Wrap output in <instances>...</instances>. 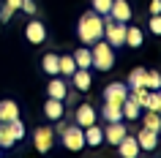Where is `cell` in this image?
I'll list each match as a JSON object with an SVG mask.
<instances>
[{"instance_id":"20","label":"cell","mask_w":161,"mask_h":158,"mask_svg":"<svg viewBox=\"0 0 161 158\" xmlns=\"http://www.w3.org/2000/svg\"><path fill=\"white\" fill-rule=\"evenodd\" d=\"M101 120H107V123H120V120H123V112H120V104H112V101H104V106H101Z\"/></svg>"},{"instance_id":"35","label":"cell","mask_w":161,"mask_h":158,"mask_svg":"<svg viewBox=\"0 0 161 158\" xmlns=\"http://www.w3.org/2000/svg\"><path fill=\"white\" fill-rule=\"evenodd\" d=\"M0 155H3V147H0Z\"/></svg>"},{"instance_id":"19","label":"cell","mask_w":161,"mask_h":158,"mask_svg":"<svg viewBox=\"0 0 161 158\" xmlns=\"http://www.w3.org/2000/svg\"><path fill=\"white\" fill-rule=\"evenodd\" d=\"M71 57H74V66H76V68H90V66H93V57H90V46H85V44H82V46H76ZM90 71H93V68H90Z\"/></svg>"},{"instance_id":"9","label":"cell","mask_w":161,"mask_h":158,"mask_svg":"<svg viewBox=\"0 0 161 158\" xmlns=\"http://www.w3.org/2000/svg\"><path fill=\"white\" fill-rule=\"evenodd\" d=\"M44 117L52 120V123H60V120L66 117V101L47 98V101H44Z\"/></svg>"},{"instance_id":"15","label":"cell","mask_w":161,"mask_h":158,"mask_svg":"<svg viewBox=\"0 0 161 158\" xmlns=\"http://www.w3.org/2000/svg\"><path fill=\"white\" fill-rule=\"evenodd\" d=\"M136 144H139L142 153H153V150L158 147V133L150 131V128H139V133H136Z\"/></svg>"},{"instance_id":"30","label":"cell","mask_w":161,"mask_h":158,"mask_svg":"<svg viewBox=\"0 0 161 158\" xmlns=\"http://www.w3.org/2000/svg\"><path fill=\"white\" fill-rule=\"evenodd\" d=\"M6 125H8L11 136H14L17 142H22V139H25V123H22L19 117H17V120H11V123H6Z\"/></svg>"},{"instance_id":"17","label":"cell","mask_w":161,"mask_h":158,"mask_svg":"<svg viewBox=\"0 0 161 158\" xmlns=\"http://www.w3.org/2000/svg\"><path fill=\"white\" fill-rule=\"evenodd\" d=\"M85 131V147H101L104 144V128L101 125H87V128H82Z\"/></svg>"},{"instance_id":"3","label":"cell","mask_w":161,"mask_h":158,"mask_svg":"<svg viewBox=\"0 0 161 158\" xmlns=\"http://www.w3.org/2000/svg\"><path fill=\"white\" fill-rule=\"evenodd\" d=\"M58 131H60V144L68 150V153H82L85 150V131L79 125H63L58 123Z\"/></svg>"},{"instance_id":"22","label":"cell","mask_w":161,"mask_h":158,"mask_svg":"<svg viewBox=\"0 0 161 158\" xmlns=\"http://www.w3.org/2000/svg\"><path fill=\"white\" fill-rule=\"evenodd\" d=\"M58 57L60 55H55V52H47L41 57V71L47 76H58Z\"/></svg>"},{"instance_id":"18","label":"cell","mask_w":161,"mask_h":158,"mask_svg":"<svg viewBox=\"0 0 161 158\" xmlns=\"http://www.w3.org/2000/svg\"><path fill=\"white\" fill-rule=\"evenodd\" d=\"M145 44V33L136 25H126V44L123 46H131V49H139Z\"/></svg>"},{"instance_id":"6","label":"cell","mask_w":161,"mask_h":158,"mask_svg":"<svg viewBox=\"0 0 161 158\" xmlns=\"http://www.w3.org/2000/svg\"><path fill=\"white\" fill-rule=\"evenodd\" d=\"M25 41L33 44V46H41L47 41V25H44L41 19H30L25 25Z\"/></svg>"},{"instance_id":"34","label":"cell","mask_w":161,"mask_h":158,"mask_svg":"<svg viewBox=\"0 0 161 158\" xmlns=\"http://www.w3.org/2000/svg\"><path fill=\"white\" fill-rule=\"evenodd\" d=\"M150 17H161V0H150Z\"/></svg>"},{"instance_id":"23","label":"cell","mask_w":161,"mask_h":158,"mask_svg":"<svg viewBox=\"0 0 161 158\" xmlns=\"http://www.w3.org/2000/svg\"><path fill=\"white\" fill-rule=\"evenodd\" d=\"M145 71H147V68H134V71H131V74H128V79H126V87L128 90H139V87H145Z\"/></svg>"},{"instance_id":"32","label":"cell","mask_w":161,"mask_h":158,"mask_svg":"<svg viewBox=\"0 0 161 158\" xmlns=\"http://www.w3.org/2000/svg\"><path fill=\"white\" fill-rule=\"evenodd\" d=\"M19 11L27 14V17H36V14H38V6H36V0H22V3H19Z\"/></svg>"},{"instance_id":"26","label":"cell","mask_w":161,"mask_h":158,"mask_svg":"<svg viewBox=\"0 0 161 158\" xmlns=\"http://www.w3.org/2000/svg\"><path fill=\"white\" fill-rule=\"evenodd\" d=\"M19 3H22V0H3V8H0V25H6V22L19 11Z\"/></svg>"},{"instance_id":"8","label":"cell","mask_w":161,"mask_h":158,"mask_svg":"<svg viewBox=\"0 0 161 158\" xmlns=\"http://www.w3.org/2000/svg\"><path fill=\"white\" fill-rule=\"evenodd\" d=\"M107 17H112L115 22H131V17H134V11H131V3L128 0H112V6H109V14Z\"/></svg>"},{"instance_id":"5","label":"cell","mask_w":161,"mask_h":158,"mask_svg":"<svg viewBox=\"0 0 161 158\" xmlns=\"http://www.w3.org/2000/svg\"><path fill=\"white\" fill-rule=\"evenodd\" d=\"M33 147H36V153H41V155H47V153L55 147V128H52V125H38L33 131Z\"/></svg>"},{"instance_id":"16","label":"cell","mask_w":161,"mask_h":158,"mask_svg":"<svg viewBox=\"0 0 161 158\" xmlns=\"http://www.w3.org/2000/svg\"><path fill=\"white\" fill-rule=\"evenodd\" d=\"M19 117V104L14 98H3L0 101V123H11Z\"/></svg>"},{"instance_id":"25","label":"cell","mask_w":161,"mask_h":158,"mask_svg":"<svg viewBox=\"0 0 161 158\" xmlns=\"http://www.w3.org/2000/svg\"><path fill=\"white\" fill-rule=\"evenodd\" d=\"M139 120H142V128H150V131H156V133L161 131L158 112H150V109H145V115H139Z\"/></svg>"},{"instance_id":"29","label":"cell","mask_w":161,"mask_h":158,"mask_svg":"<svg viewBox=\"0 0 161 158\" xmlns=\"http://www.w3.org/2000/svg\"><path fill=\"white\" fill-rule=\"evenodd\" d=\"M145 90H161V74L158 71H145Z\"/></svg>"},{"instance_id":"27","label":"cell","mask_w":161,"mask_h":158,"mask_svg":"<svg viewBox=\"0 0 161 158\" xmlns=\"http://www.w3.org/2000/svg\"><path fill=\"white\" fill-rule=\"evenodd\" d=\"M142 109H150V112H161V93L158 90H147L142 101Z\"/></svg>"},{"instance_id":"4","label":"cell","mask_w":161,"mask_h":158,"mask_svg":"<svg viewBox=\"0 0 161 158\" xmlns=\"http://www.w3.org/2000/svg\"><path fill=\"white\" fill-rule=\"evenodd\" d=\"M104 41L118 52L126 44V22H115L112 17H104Z\"/></svg>"},{"instance_id":"11","label":"cell","mask_w":161,"mask_h":158,"mask_svg":"<svg viewBox=\"0 0 161 158\" xmlns=\"http://www.w3.org/2000/svg\"><path fill=\"white\" fill-rule=\"evenodd\" d=\"M74 123L79 125V128L93 125L96 123V106H93V104H79V106L74 109Z\"/></svg>"},{"instance_id":"1","label":"cell","mask_w":161,"mask_h":158,"mask_svg":"<svg viewBox=\"0 0 161 158\" xmlns=\"http://www.w3.org/2000/svg\"><path fill=\"white\" fill-rule=\"evenodd\" d=\"M76 35H79V41L85 46H93L96 41H101L104 38V17L96 14V11H85L79 17V22H76Z\"/></svg>"},{"instance_id":"31","label":"cell","mask_w":161,"mask_h":158,"mask_svg":"<svg viewBox=\"0 0 161 158\" xmlns=\"http://www.w3.org/2000/svg\"><path fill=\"white\" fill-rule=\"evenodd\" d=\"M109 6H112V0H90V8H93L96 14H101V17L109 14Z\"/></svg>"},{"instance_id":"24","label":"cell","mask_w":161,"mask_h":158,"mask_svg":"<svg viewBox=\"0 0 161 158\" xmlns=\"http://www.w3.org/2000/svg\"><path fill=\"white\" fill-rule=\"evenodd\" d=\"M139 104L136 101H131V98H126L123 104H120V112H123V120H139Z\"/></svg>"},{"instance_id":"2","label":"cell","mask_w":161,"mask_h":158,"mask_svg":"<svg viewBox=\"0 0 161 158\" xmlns=\"http://www.w3.org/2000/svg\"><path fill=\"white\" fill-rule=\"evenodd\" d=\"M90 57H93V66H90V68L101 71V74L112 71V66H115V49H112L104 38H101V41H96L93 46H90Z\"/></svg>"},{"instance_id":"13","label":"cell","mask_w":161,"mask_h":158,"mask_svg":"<svg viewBox=\"0 0 161 158\" xmlns=\"http://www.w3.org/2000/svg\"><path fill=\"white\" fill-rule=\"evenodd\" d=\"M115 147H118V155L120 158H139V153H142L139 144H136V136H131V133H126Z\"/></svg>"},{"instance_id":"21","label":"cell","mask_w":161,"mask_h":158,"mask_svg":"<svg viewBox=\"0 0 161 158\" xmlns=\"http://www.w3.org/2000/svg\"><path fill=\"white\" fill-rule=\"evenodd\" d=\"M76 71V66H74V57L71 55H60L58 57V76H63V79H68V76Z\"/></svg>"},{"instance_id":"14","label":"cell","mask_w":161,"mask_h":158,"mask_svg":"<svg viewBox=\"0 0 161 158\" xmlns=\"http://www.w3.org/2000/svg\"><path fill=\"white\" fill-rule=\"evenodd\" d=\"M126 133H128V128H126L123 120L120 123H107L104 125V144H118Z\"/></svg>"},{"instance_id":"28","label":"cell","mask_w":161,"mask_h":158,"mask_svg":"<svg viewBox=\"0 0 161 158\" xmlns=\"http://www.w3.org/2000/svg\"><path fill=\"white\" fill-rule=\"evenodd\" d=\"M0 147H3V150L17 147V139L11 136V131H8V125H6V123H0Z\"/></svg>"},{"instance_id":"33","label":"cell","mask_w":161,"mask_h":158,"mask_svg":"<svg viewBox=\"0 0 161 158\" xmlns=\"http://www.w3.org/2000/svg\"><path fill=\"white\" fill-rule=\"evenodd\" d=\"M147 27H150L153 35H161V17H150V25Z\"/></svg>"},{"instance_id":"7","label":"cell","mask_w":161,"mask_h":158,"mask_svg":"<svg viewBox=\"0 0 161 158\" xmlns=\"http://www.w3.org/2000/svg\"><path fill=\"white\" fill-rule=\"evenodd\" d=\"M68 79H71V87H74L76 93H87L93 87V74H90V68H76Z\"/></svg>"},{"instance_id":"12","label":"cell","mask_w":161,"mask_h":158,"mask_svg":"<svg viewBox=\"0 0 161 158\" xmlns=\"http://www.w3.org/2000/svg\"><path fill=\"white\" fill-rule=\"evenodd\" d=\"M128 98V87L126 82H109L104 87V101H112V104H123Z\"/></svg>"},{"instance_id":"10","label":"cell","mask_w":161,"mask_h":158,"mask_svg":"<svg viewBox=\"0 0 161 158\" xmlns=\"http://www.w3.org/2000/svg\"><path fill=\"white\" fill-rule=\"evenodd\" d=\"M68 93H71V87H68V82L63 79V76H55V79H49V84H47V98H58V101H66Z\"/></svg>"}]
</instances>
